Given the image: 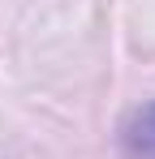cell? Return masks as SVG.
I'll use <instances>...</instances> for the list:
<instances>
[{"label": "cell", "instance_id": "1", "mask_svg": "<svg viewBox=\"0 0 155 159\" xmlns=\"http://www.w3.org/2000/svg\"><path fill=\"white\" fill-rule=\"evenodd\" d=\"M121 146L129 159H155V103L138 107L121 129Z\"/></svg>", "mask_w": 155, "mask_h": 159}]
</instances>
